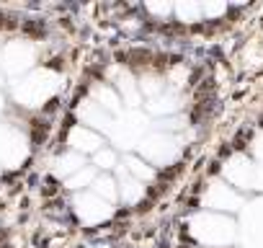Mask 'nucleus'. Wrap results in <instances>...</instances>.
Instances as JSON below:
<instances>
[{
  "label": "nucleus",
  "mask_w": 263,
  "mask_h": 248,
  "mask_svg": "<svg viewBox=\"0 0 263 248\" xmlns=\"http://www.w3.org/2000/svg\"><path fill=\"white\" fill-rule=\"evenodd\" d=\"M191 233L204 245H230L237 235V227L224 215H196L191 222Z\"/></svg>",
  "instance_id": "f257e3e1"
},
{
  "label": "nucleus",
  "mask_w": 263,
  "mask_h": 248,
  "mask_svg": "<svg viewBox=\"0 0 263 248\" xmlns=\"http://www.w3.org/2000/svg\"><path fill=\"white\" fill-rule=\"evenodd\" d=\"M224 176L240 189H263V166H255L245 155H235L224 166Z\"/></svg>",
  "instance_id": "f03ea898"
},
{
  "label": "nucleus",
  "mask_w": 263,
  "mask_h": 248,
  "mask_svg": "<svg viewBox=\"0 0 263 248\" xmlns=\"http://www.w3.org/2000/svg\"><path fill=\"white\" fill-rule=\"evenodd\" d=\"M204 204L212 207V209H230V212H235V209H240L242 199H240V194L232 191L227 184H219V181H217V184L209 186V191H206V197H204Z\"/></svg>",
  "instance_id": "7ed1b4c3"
},
{
  "label": "nucleus",
  "mask_w": 263,
  "mask_h": 248,
  "mask_svg": "<svg viewBox=\"0 0 263 248\" xmlns=\"http://www.w3.org/2000/svg\"><path fill=\"white\" fill-rule=\"evenodd\" d=\"M142 150L155 163H168V161H173L178 155V143L171 135H155V137H150V140L142 143Z\"/></svg>",
  "instance_id": "20e7f679"
},
{
  "label": "nucleus",
  "mask_w": 263,
  "mask_h": 248,
  "mask_svg": "<svg viewBox=\"0 0 263 248\" xmlns=\"http://www.w3.org/2000/svg\"><path fill=\"white\" fill-rule=\"evenodd\" d=\"M75 207H78V215L85 220V222H101L111 215V207H106L96 194H83L75 199Z\"/></svg>",
  "instance_id": "39448f33"
},
{
  "label": "nucleus",
  "mask_w": 263,
  "mask_h": 248,
  "mask_svg": "<svg viewBox=\"0 0 263 248\" xmlns=\"http://www.w3.org/2000/svg\"><path fill=\"white\" fill-rule=\"evenodd\" d=\"M70 143H72V148H78V150H96L98 153V148H101V137L96 135V132H88L85 127H75L72 132H70Z\"/></svg>",
  "instance_id": "423d86ee"
},
{
  "label": "nucleus",
  "mask_w": 263,
  "mask_h": 248,
  "mask_svg": "<svg viewBox=\"0 0 263 248\" xmlns=\"http://www.w3.org/2000/svg\"><path fill=\"white\" fill-rule=\"evenodd\" d=\"M121 194H124V202H126V204H135V202L142 199L145 189H142V184H140L137 179H124V181H121Z\"/></svg>",
  "instance_id": "0eeeda50"
},
{
  "label": "nucleus",
  "mask_w": 263,
  "mask_h": 248,
  "mask_svg": "<svg viewBox=\"0 0 263 248\" xmlns=\"http://www.w3.org/2000/svg\"><path fill=\"white\" fill-rule=\"evenodd\" d=\"M80 114H83V119H85V121H90V124L96 121V127H101V130H108V127H111V124H108V114H106V111H101L96 103H93V109H90V106H83V109H80Z\"/></svg>",
  "instance_id": "6e6552de"
},
{
  "label": "nucleus",
  "mask_w": 263,
  "mask_h": 248,
  "mask_svg": "<svg viewBox=\"0 0 263 248\" xmlns=\"http://www.w3.org/2000/svg\"><path fill=\"white\" fill-rule=\"evenodd\" d=\"M93 194H96V197H103V199H108V202H114L119 191H116V184H114L111 176H101V179L93 184Z\"/></svg>",
  "instance_id": "1a4fd4ad"
},
{
  "label": "nucleus",
  "mask_w": 263,
  "mask_h": 248,
  "mask_svg": "<svg viewBox=\"0 0 263 248\" xmlns=\"http://www.w3.org/2000/svg\"><path fill=\"white\" fill-rule=\"evenodd\" d=\"M173 13H176V16H178L181 21L191 24V21H199L204 11H201V6H199V3H178Z\"/></svg>",
  "instance_id": "9d476101"
},
{
  "label": "nucleus",
  "mask_w": 263,
  "mask_h": 248,
  "mask_svg": "<svg viewBox=\"0 0 263 248\" xmlns=\"http://www.w3.org/2000/svg\"><path fill=\"white\" fill-rule=\"evenodd\" d=\"M93 96L98 98V103H101L106 111H111V109H114V111H119V96H116L111 88L101 85V88H96V91H93Z\"/></svg>",
  "instance_id": "9b49d317"
},
{
  "label": "nucleus",
  "mask_w": 263,
  "mask_h": 248,
  "mask_svg": "<svg viewBox=\"0 0 263 248\" xmlns=\"http://www.w3.org/2000/svg\"><path fill=\"white\" fill-rule=\"evenodd\" d=\"M80 168H83V158H80V155H65V158H60V163H57V173H60V176L75 173V171H80Z\"/></svg>",
  "instance_id": "f8f14e48"
},
{
  "label": "nucleus",
  "mask_w": 263,
  "mask_h": 248,
  "mask_svg": "<svg viewBox=\"0 0 263 248\" xmlns=\"http://www.w3.org/2000/svg\"><path fill=\"white\" fill-rule=\"evenodd\" d=\"M126 168L132 171V173H135V176H140V179H153L155 176V168H150L147 163H142L140 158H126Z\"/></svg>",
  "instance_id": "ddd939ff"
},
{
  "label": "nucleus",
  "mask_w": 263,
  "mask_h": 248,
  "mask_svg": "<svg viewBox=\"0 0 263 248\" xmlns=\"http://www.w3.org/2000/svg\"><path fill=\"white\" fill-rule=\"evenodd\" d=\"M93 176H96L93 168H83V171H78L75 176L67 179V186H70V189H83V186H88V184L93 181Z\"/></svg>",
  "instance_id": "4468645a"
},
{
  "label": "nucleus",
  "mask_w": 263,
  "mask_h": 248,
  "mask_svg": "<svg viewBox=\"0 0 263 248\" xmlns=\"http://www.w3.org/2000/svg\"><path fill=\"white\" fill-rule=\"evenodd\" d=\"M150 109H153L155 114H171V111L178 109V103H176V96H163V98H158V101L153 98Z\"/></svg>",
  "instance_id": "2eb2a0df"
},
{
  "label": "nucleus",
  "mask_w": 263,
  "mask_h": 248,
  "mask_svg": "<svg viewBox=\"0 0 263 248\" xmlns=\"http://www.w3.org/2000/svg\"><path fill=\"white\" fill-rule=\"evenodd\" d=\"M93 163L101 166V168H111V166L116 163V153H114V150H98V153L93 155Z\"/></svg>",
  "instance_id": "dca6fc26"
},
{
  "label": "nucleus",
  "mask_w": 263,
  "mask_h": 248,
  "mask_svg": "<svg viewBox=\"0 0 263 248\" xmlns=\"http://www.w3.org/2000/svg\"><path fill=\"white\" fill-rule=\"evenodd\" d=\"M142 91H145V93H150V96H153V93H160V91H163L160 78H153V75H150V78H145V80H142Z\"/></svg>",
  "instance_id": "f3484780"
},
{
  "label": "nucleus",
  "mask_w": 263,
  "mask_h": 248,
  "mask_svg": "<svg viewBox=\"0 0 263 248\" xmlns=\"http://www.w3.org/2000/svg\"><path fill=\"white\" fill-rule=\"evenodd\" d=\"M201 11H204V16L214 19V16H222L227 11V6L224 3H206V6H201Z\"/></svg>",
  "instance_id": "a211bd4d"
},
{
  "label": "nucleus",
  "mask_w": 263,
  "mask_h": 248,
  "mask_svg": "<svg viewBox=\"0 0 263 248\" xmlns=\"http://www.w3.org/2000/svg\"><path fill=\"white\" fill-rule=\"evenodd\" d=\"M147 8H150V13H155V16H168V13L176 11V6H168V3H150Z\"/></svg>",
  "instance_id": "6ab92c4d"
},
{
  "label": "nucleus",
  "mask_w": 263,
  "mask_h": 248,
  "mask_svg": "<svg viewBox=\"0 0 263 248\" xmlns=\"http://www.w3.org/2000/svg\"><path fill=\"white\" fill-rule=\"evenodd\" d=\"M255 155H258V161L263 163V137H260V140L255 143Z\"/></svg>",
  "instance_id": "aec40b11"
}]
</instances>
